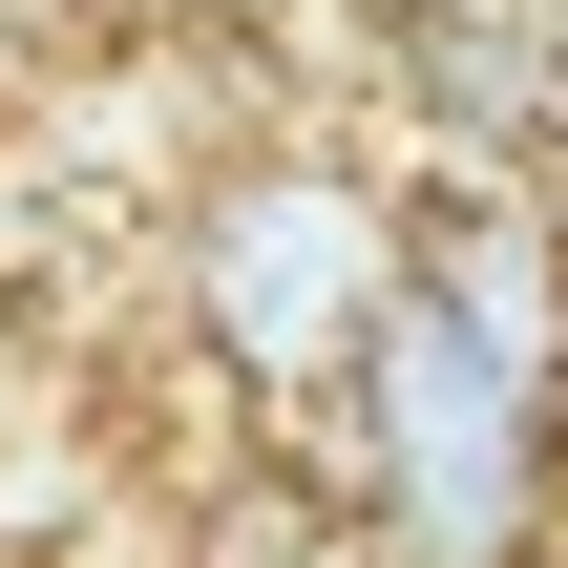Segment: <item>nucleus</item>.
<instances>
[{
	"label": "nucleus",
	"mask_w": 568,
	"mask_h": 568,
	"mask_svg": "<svg viewBox=\"0 0 568 568\" xmlns=\"http://www.w3.org/2000/svg\"><path fill=\"white\" fill-rule=\"evenodd\" d=\"M169 337L253 400V443H316L358 400V358L400 337V190L358 148H232L169 190Z\"/></svg>",
	"instance_id": "f257e3e1"
},
{
	"label": "nucleus",
	"mask_w": 568,
	"mask_h": 568,
	"mask_svg": "<svg viewBox=\"0 0 568 568\" xmlns=\"http://www.w3.org/2000/svg\"><path fill=\"white\" fill-rule=\"evenodd\" d=\"M548 464H568V337H548Z\"/></svg>",
	"instance_id": "f03ea898"
},
{
	"label": "nucleus",
	"mask_w": 568,
	"mask_h": 568,
	"mask_svg": "<svg viewBox=\"0 0 568 568\" xmlns=\"http://www.w3.org/2000/svg\"><path fill=\"white\" fill-rule=\"evenodd\" d=\"M337 568H379V548H337Z\"/></svg>",
	"instance_id": "7ed1b4c3"
}]
</instances>
